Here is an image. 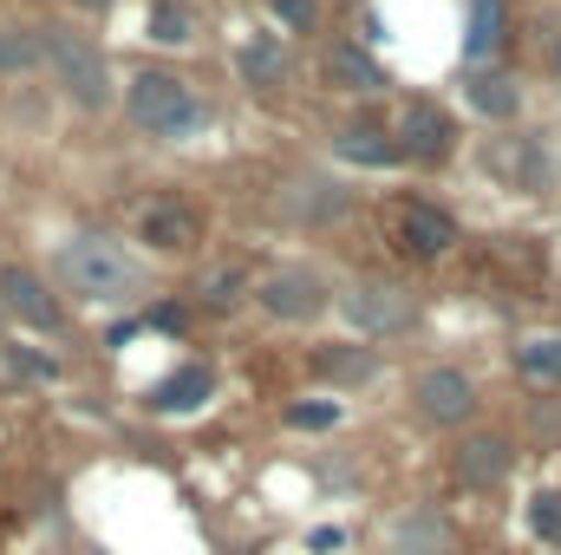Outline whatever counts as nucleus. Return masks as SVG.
<instances>
[{
	"label": "nucleus",
	"mask_w": 561,
	"mask_h": 555,
	"mask_svg": "<svg viewBox=\"0 0 561 555\" xmlns=\"http://www.w3.org/2000/svg\"><path fill=\"white\" fill-rule=\"evenodd\" d=\"M46 275L59 281V294L85 314H138L157 301V262H144L131 249V236H112V229H72L53 256H46Z\"/></svg>",
	"instance_id": "obj_1"
},
{
	"label": "nucleus",
	"mask_w": 561,
	"mask_h": 555,
	"mask_svg": "<svg viewBox=\"0 0 561 555\" xmlns=\"http://www.w3.org/2000/svg\"><path fill=\"white\" fill-rule=\"evenodd\" d=\"M39 86L53 92V105H66L85 125L118 118L125 99V66L112 59V46L85 26V20H39Z\"/></svg>",
	"instance_id": "obj_2"
},
{
	"label": "nucleus",
	"mask_w": 561,
	"mask_h": 555,
	"mask_svg": "<svg viewBox=\"0 0 561 555\" xmlns=\"http://www.w3.org/2000/svg\"><path fill=\"white\" fill-rule=\"evenodd\" d=\"M118 118L131 125V138L157 144V150H183V144H196L216 125V105H209V92H203L190 72L150 59V66H131V72H125Z\"/></svg>",
	"instance_id": "obj_3"
},
{
	"label": "nucleus",
	"mask_w": 561,
	"mask_h": 555,
	"mask_svg": "<svg viewBox=\"0 0 561 555\" xmlns=\"http://www.w3.org/2000/svg\"><path fill=\"white\" fill-rule=\"evenodd\" d=\"M333 301H340V275L313 256H275L255 269V294L249 307L280 327V333H307V327H327L333 320Z\"/></svg>",
	"instance_id": "obj_4"
},
{
	"label": "nucleus",
	"mask_w": 561,
	"mask_h": 555,
	"mask_svg": "<svg viewBox=\"0 0 561 555\" xmlns=\"http://www.w3.org/2000/svg\"><path fill=\"white\" fill-rule=\"evenodd\" d=\"M125 236L144 262L157 269H176V262H203L209 256V209L183 190H150L131 203L125 216Z\"/></svg>",
	"instance_id": "obj_5"
},
{
	"label": "nucleus",
	"mask_w": 561,
	"mask_h": 555,
	"mask_svg": "<svg viewBox=\"0 0 561 555\" xmlns=\"http://www.w3.org/2000/svg\"><path fill=\"white\" fill-rule=\"evenodd\" d=\"M419 320H424V301L412 281H399V275H346L340 281V301H333L340 340L386 347V340H405Z\"/></svg>",
	"instance_id": "obj_6"
},
{
	"label": "nucleus",
	"mask_w": 561,
	"mask_h": 555,
	"mask_svg": "<svg viewBox=\"0 0 561 555\" xmlns=\"http://www.w3.org/2000/svg\"><path fill=\"white\" fill-rule=\"evenodd\" d=\"M405 412L437 438H457V431L483 424V380L457 360H424L405 373Z\"/></svg>",
	"instance_id": "obj_7"
},
{
	"label": "nucleus",
	"mask_w": 561,
	"mask_h": 555,
	"mask_svg": "<svg viewBox=\"0 0 561 555\" xmlns=\"http://www.w3.org/2000/svg\"><path fill=\"white\" fill-rule=\"evenodd\" d=\"M516 464H523V438H516L510 424H470V431H457L450 451H444V477H450L463 497H496V490H510Z\"/></svg>",
	"instance_id": "obj_8"
},
{
	"label": "nucleus",
	"mask_w": 561,
	"mask_h": 555,
	"mask_svg": "<svg viewBox=\"0 0 561 555\" xmlns=\"http://www.w3.org/2000/svg\"><path fill=\"white\" fill-rule=\"evenodd\" d=\"M477 157L516 196H556L561 190V150L549 144V132H523V125L516 132H490Z\"/></svg>",
	"instance_id": "obj_9"
},
{
	"label": "nucleus",
	"mask_w": 561,
	"mask_h": 555,
	"mask_svg": "<svg viewBox=\"0 0 561 555\" xmlns=\"http://www.w3.org/2000/svg\"><path fill=\"white\" fill-rule=\"evenodd\" d=\"M373 555H463V530L437 497H405V503L379 510Z\"/></svg>",
	"instance_id": "obj_10"
},
{
	"label": "nucleus",
	"mask_w": 561,
	"mask_h": 555,
	"mask_svg": "<svg viewBox=\"0 0 561 555\" xmlns=\"http://www.w3.org/2000/svg\"><path fill=\"white\" fill-rule=\"evenodd\" d=\"M0 307H7V320L20 333H46V340L72 333V301L59 294V281L46 275L39 262H20V256L0 262Z\"/></svg>",
	"instance_id": "obj_11"
},
{
	"label": "nucleus",
	"mask_w": 561,
	"mask_h": 555,
	"mask_svg": "<svg viewBox=\"0 0 561 555\" xmlns=\"http://www.w3.org/2000/svg\"><path fill=\"white\" fill-rule=\"evenodd\" d=\"M392 138H399V150H405V163H419V170H444V163L463 150V118H457L444 99L412 92V99L392 105Z\"/></svg>",
	"instance_id": "obj_12"
},
{
	"label": "nucleus",
	"mask_w": 561,
	"mask_h": 555,
	"mask_svg": "<svg viewBox=\"0 0 561 555\" xmlns=\"http://www.w3.org/2000/svg\"><path fill=\"white\" fill-rule=\"evenodd\" d=\"M386 242L405 256V262H450L457 249H463V223L444 209V203H431V196H399L392 209H386Z\"/></svg>",
	"instance_id": "obj_13"
},
{
	"label": "nucleus",
	"mask_w": 561,
	"mask_h": 555,
	"mask_svg": "<svg viewBox=\"0 0 561 555\" xmlns=\"http://www.w3.org/2000/svg\"><path fill=\"white\" fill-rule=\"evenodd\" d=\"M229 72H236V86L242 92H255V99H275L294 86V72H300V46L280 33V26H236V39H229Z\"/></svg>",
	"instance_id": "obj_14"
},
{
	"label": "nucleus",
	"mask_w": 561,
	"mask_h": 555,
	"mask_svg": "<svg viewBox=\"0 0 561 555\" xmlns=\"http://www.w3.org/2000/svg\"><path fill=\"white\" fill-rule=\"evenodd\" d=\"M275 216L287 229H333V223H346L353 216V190L340 183V177H327V170H294V177H280L275 190Z\"/></svg>",
	"instance_id": "obj_15"
},
{
	"label": "nucleus",
	"mask_w": 561,
	"mask_h": 555,
	"mask_svg": "<svg viewBox=\"0 0 561 555\" xmlns=\"http://www.w3.org/2000/svg\"><path fill=\"white\" fill-rule=\"evenodd\" d=\"M313 79H320V92L353 99V105L392 92V72H386L359 39H320V53H313Z\"/></svg>",
	"instance_id": "obj_16"
},
{
	"label": "nucleus",
	"mask_w": 561,
	"mask_h": 555,
	"mask_svg": "<svg viewBox=\"0 0 561 555\" xmlns=\"http://www.w3.org/2000/svg\"><path fill=\"white\" fill-rule=\"evenodd\" d=\"M457 105H463V118H477L490 132H516L529 118V86L516 72H503V66H483V72L457 79Z\"/></svg>",
	"instance_id": "obj_17"
},
{
	"label": "nucleus",
	"mask_w": 561,
	"mask_h": 555,
	"mask_svg": "<svg viewBox=\"0 0 561 555\" xmlns=\"http://www.w3.org/2000/svg\"><path fill=\"white\" fill-rule=\"evenodd\" d=\"M216 399H222V373L209 360H196V353L183 366H170L163 380H150V393H144L150 418H203Z\"/></svg>",
	"instance_id": "obj_18"
},
{
	"label": "nucleus",
	"mask_w": 561,
	"mask_h": 555,
	"mask_svg": "<svg viewBox=\"0 0 561 555\" xmlns=\"http://www.w3.org/2000/svg\"><path fill=\"white\" fill-rule=\"evenodd\" d=\"M333 163H346V170H366V177H386V170H405V150L392 138V125H379V118H346V125H333Z\"/></svg>",
	"instance_id": "obj_19"
},
{
	"label": "nucleus",
	"mask_w": 561,
	"mask_h": 555,
	"mask_svg": "<svg viewBox=\"0 0 561 555\" xmlns=\"http://www.w3.org/2000/svg\"><path fill=\"white\" fill-rule=\"evenodd\" d=\"M138 39L150 46V53H203L209 20H203V7H196V0H144Z\"/></svg>",
	"instance_id": "obj_20"
},
{
	"label": "nucleus",
	"mask_w": 561,
	"mask_h": 555,
	"mask_svg": "<svg viewBox=\"0 0 561 555\" xmlns=\"http://www.w3.org/2000/svg\"><path fill=\"white\" fill-rule=\"evenodd\" d=\"M313 380H327V393H340V399L366 393L386 380V353L366 340H327V347H313Z\"/></svg>",
	"instance_id": "obj_21"
},
{
	"label": "nucleus",
	"mask_w": 561,
	"mask_h": 555,
	"mask_svg": "<svg viewBox=\"0 0 561 555\" xmlns=\"http://www.w3.org/2000/svg\"><path fill=\"white\" fill-rule=\"evenodd\" d=\"M249 294H255V262H242V256H203L196 287H190V301L203 314H236V307H249Z\"/></svg>",
	"instance_id": "obj_22"
},
{
	"label": "nucleus",
	"mask_w": 561,
	"mask_h": 555,
	"mask_svg": "<svg viewBox=\"0 0 561 555\" xmlns=\"http://www.w3.org/2000/svg\"><path fill=\"white\" fill-rule=\"evenodd\" d=\"M510 46V0H470L463 13V72L496 66Z\"/></svg>",
	"instance_id": "obj_23"
},
{
	"label": "nucleus",
	"mask_w": 561,
	"mask_h": 555,
	"mask_svg": "<svg viewBox=\"0 0 561 555\" xmlns=\"http://www.w3.org/2000/svg\"><path fill=\"white\" fill-rule=\"evenodd\" d=\"M510 366L529 393H561V327H536V333H516L510 347Z\"/></svg>",
	"instance_id": "obj_24"
},
{
	"label": "nucleus",
	"mask_w": 561,
	"mask_h": 555,
	"mask_svg": "<svg viewBox=\"0 0 561 555\" xmlns=\"http://www.w3.org/2000/svg\"><path fill=\"white\" fill-rule=\"evenodd\" d=\"M33 79H39V20L0 13V92L33 86Z\"/></svg>",
	"instance_id": "obj_25"
},
{
	"label": "nucleus",
	"mask_w": 561,
	"mask_h": 555,
	"mask_svg": "<svg viewBox=\"0 0 561 555\" xmlns=\"http://www.w3.org/2000/svg\"><path fill=\"white\" fill-rule=\"evenodd\" d=\"M280 431H294V438H333V431H346V399L340 393H300V399L280 406Z\"/></svg>",
	"instance_id": "obj_26"
},
{
	"label": "nucleus",
	"mask_w": 561,
	"mask_h": 555,
	"mask_svg": "<svg viewBox=\"0 0 561 555\" xmlns=\"http://www.w3.org/2000/svg\"><path fill=\"white\" fill-rule=\"evenodd\" d=\"M523 536H529L536 550L561 555V484H536V490L523 497Z\"/></svg>",
	"instance_id": "obj_27"
},
{
	"label": "nucleus",
	"mask_w": 561,
	"mask_h": 555,
	"mask_svg": "<svg viewBox=\"0 0 561 555\" xmlns=\"http://www.w3.org/2000/svg\"><path fill=\"white\" fill-rule=\"evenodd\" d=\"M0 360H7L20 380H33V386H59V380H66V360L46 353V347H33V340H20V333L0 340Z\"/></svg>",
	"instance_id": "obj_28"
},
{
	"label": "nucleus",
	"mask_w": 561,
	"mask_h": 555,
	"mask_svg": "<svg viewBox=\"0 0 561 555\" xmlns=\"http://www.w3.org/2000/svg\"><path fill=\"white\" fill-rule=\"evenodd\" d=\"M268 26H280L287 39H320L327 0H268Z\"/></svg>",
	"instance_id": "obj_29"
},
{
	"label": "nucleus",
	"mask_w": 561,
	"mask_h": 555,
	"mask_svg": "<svg viewBox=\"0 0 561 555\" xmlns=\"http://www.w3.org/2000/svg\"><path fill=\"white\" fill-rule=\"evenodd\" d=\"M353 543H359V536H353L346 523H307V530H300V550L307 555H346Z\"/></svg>",
	"instance_id": "obj_30"
},
{
	"label": "nucleus",
	"mask_w": 561,
	"mask_h": 555,
	"mask_svg": "<svg viewBox=\"0 0 561 555\" xmlns=\"http://www.w3.org/2000/svg\"><path fill=\"white\" fill-rule=\"evenodd\" d=\"M66 7H72V20H92V13H105L112 0H66Z\"/></svg>",
	"instance_id": "obj_31"
},
{
	"label": "nucleus",
	"mask_w": 561,
	"mask_h": 555,
	"mask_svg": "<svg viewBox=\"0 0 561 555\" xmlns=\"http://www.w3.org/2000/svg\"><path fill=\"white\" fill-rule=\"evenodd\" d=\"M7 327H13V320H7V307H0V340H7Z\"/></svg>",
	"instance_id": "obj_32"
},
{
	"label": "nucleus",
	"mask_w": 561,
	"mask_h": 555,
	"mask_svg": "<svg viewBox=\"0 0 561 555\" xmlns=\"http://www.w3.org/2000/svg\"><path fill=\"white\" fill-rule=\"evenodd\" d=\"M556 72H561V46H556Z\"/></svg>",
	"instance_id": "obj_33"
}]
</instances>
